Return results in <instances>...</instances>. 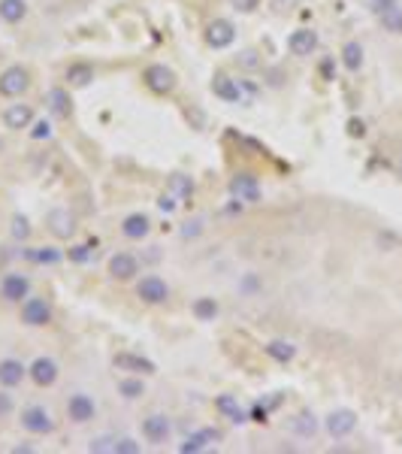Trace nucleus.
Returning <instances> with one entry per match:
<instances>
[{"mask_svg": "<svg viewBox=\"0 0 402 454\" xmlns=\"http://www.w3.org/2000/svg\"><path fill=\"white\" fill-rule=\"evenodd\" d=\"M118 394L127 397V400H136V397L145 394V385L140 379H124V381H118Z\"/></svg>", "mask_w": 402, "mask_h": 454, "instance_id": "32", "label": "nucleus"}, {"mask_svg": "<svg viewBox=\"0 0 402 454\" xmlns=\"http://www.w3.org/2000/svg\"><path fill=\"white\" fill-rule=\"evenodd\" d=\"M381 24H385V31H390V34H402V6H394L390 13L381 15Z\"/></svg>", "mask_w": 402, "mask_h": 454, "instance_id": "33", "label": "nucleus"}, {"mask_svg": "<svg viewBox=\"0 0 402 454\" xmlns=\"http://www.w3.org/2000/svg\"><path fill=\"white\" fill-rule=\"evenodd\" d=\"M149 230H151V221L142 212L127 215L124 224H121V233L127 236V240H142V236H149Z\"/></svg>", "mask_w": 402, "mask_h": 454, "instance_id": "21", "label": "nucleus"}, {"mask_svg": "<svg viewBox=\"0 0 402 454\" xmlns=\"http://www.w3.org/2000/svg\"><path fill=\"white\" fill-rule=\"evenodd\" d=\"M158 206H161V212H172V209H176V194H163L161 200H158Z\"/></svg>", "mask_w": 402, "mask_h": 454, "instance_id": "45", "label": "nucleus"}, {"mask_svg": "<svg viewBox=\"0 0 402 454\" xmlns=\"http://www.w3.org/2000/svg\"><path fill=\"white\" fill-rule=\"evenodd\" d=\"M45 224H49V230L58 236V240H70V236L76 233V218H73L70 209H52Z\"/></svg>", "mask_w": 402, "mask_h": 454, "instance_id": "13", "label": "nucleus"}, {"mask_svg": "<svg viewBox=\"0 0 402 454\" xmlns=\"http://www.w3.org/2000/svg\"><path fill=\"white\" fill-rule=\"evenodd\" d=\"M233 40H236V27L227 22V18H215V22L209 24L206 43L212 45V49H227V45H233Z\"/></svg>", "mask_w": 402, "mask_h": 454, "instance_id": "12", "label": "nucleus"}, {"mask_svg": "<svg viewBox=\"0 0 402 454\" xmlns=\"http://www.w3.org/2000/svg\"><path fill=\"white\" fill-rule=\"evenodd\" d=\"M212 91H215V97L224 100V103H242V88L236 85L230 76H224V73H215Z\"/></svg>", "mask_w": 402, "mask_h": 454, "instance_id": "18", "label": "nucleus"}, {"mask_svg": "<svg viewBox=\"0 0 402 454\" xmlns=\"http://www.w3.org/2000/svg\"><path fill=\"white\" fill-rule=\"evenodd\" d=\"M136 294H140L142 303L161 306V303H167V300H170V285L161 276H145L140 285H136Z\"/></svg>", "mask_w": 402, "mask_h": 454, "instance_id": "6", "label": "nucleus"}, {"mask_svg": "<svg viewBox=\"0 0 402 454\" xmlns=\"http://www.w3.org/2000/svg\"><path fill=\"white\" fill-rule=\"evenodd\" d=\"M170 433H172V424H170V418L161 415V412H154V415H149L142 421V436L151 445H163L170 439Z\"/></svg>", "mask_w": 402, "mask_h": 454, "instance_id": "10", "label": "nucleus"}, {"mask_svg": "<svg viewBox=\"0 0 402 454\" xmlns=\"http://www.w3.org/2000/svg\"><path fill=\"white\" fill-rule=\"evenodd\" d=\"M27 85H31V76H27V70L18 67V64L0 73V94L3 97H22Z\"/></svg>", "mask_w": 402, "mask_h": 454, "instance_id": "5", "label": "nucleus"}, {"mask_svg": "<svg viewBox=\"0 0 402 454\" xmlns=\"http://www.w3.org/2000/svg\"><path fill=\"white\" fill-rule=\"evenodd\" d=\"M191 312H194L197 321H215V318H218V303H215V297H197L194 306H191Z\"/></svg>", "mask_w": 402, "mask_h": 454, "instance_id": "27", "label": "nucleus"}, {"mask_svg": "<svg viewBox=\"0 0 402 454\" xmlns=\"http://www.w3.org/2000/svg\"><path fill=\"white\" fill-rule=\"evenodd\" d=\"M399 176H402V158H399Z\"/></svg>", "mask_w": 402, "mask_h": 454, "instance_id": "47", "label": "nucleus"}, {"mask_svg": "<svg viewBox=\"0 0 402 454\" xmlns=\"http://www.w3.org/2000/svg\"><path fill=\"white\" fill-rule=\"evenodd\" d=\"M27 15V3L24 0H0V18L6 24H18Z\"/></svg>", "mask_w": 402, "mask_h": 454, "instance_id": "24", "label": "nucleus"}, {"mask_svg": "<svg viewBox=\"0 0 402 454\" xmlns=\"http://www.w3.org/2000/svg\"><path fill=\"white\" fill-rule=\"evenodd\" d=\"M3 124L9 127V131H24V127L34 124V109L31 103H13L3 112Z\"/></svg>", "mask_w": 402, "mask_h": 454, "instance_id": "17", "label": "nucleus"}, {"mask_svg": "<svg viewBox=\"0 0 402 454\" xmlns=\"http://www.w3.org/2000/svg\"><path fill=\"white\" fill-rule=\"evenodd\" d=\"M24 372H27V367H24L22 360H13V358L0 360V385H3V388H15V385H22Z\"/></svg>", "mask_w": 402, "mask_h": 454, "instance_id": "20", "label": "nucleus"}, {"mask_svg": "<svg viewBox=\"0 0 402 454\" xmlns=\"http://www.w3.org/2000/svg\"><path fill=\"white\" fill-rule=\"evenodd\" d=\"M115 454H140V445L131 436H121V439H115Z\"/></svg>", "mask_w": 402, "mask_h": 454, "instance_id": "37", "label": "nucleus"}, {"mask_svg": "<svg viewBox=\"0 0 402 454\" xmlns=\"http://www.w3.org/2000/svg\"><path fill=\"white\" fill-rule=\"evenodd\" d=\"M230 197L236 203H258L260 200V182L258 176H251V173H236L230 179Z\"/></svg>", "mask_w": 402, "mask_h": 454, "instance_id": "2", "label": "nucleus"}, {"mask_svg": "<svg viewBox=\"0 0 402 454\" xmlns=\"http://www.w3.org/2000/svg\"><path fill=\"white\" fill-rule=\"evenodd\" d=\"M170 194H176V200H191L194 197V182L185 173H172L170 176Z\"/></svg>", "mask_w": 402, "mask_h": 454, "instance_id": "26", "label": "nucleus"}, {"mask_svg": "<svg viewBox=\"0 0 402 454\" xmlns=\"http://www.w3.org/2000/svg\"><path fill=\"white\" fill-rule=\"evenodd\" d=\"M324 427L333 439H345V436H351L357 430V412H351V409H336V412L327 415Z\"/></svg>", "mask_w": 402, "mask_h": 454, "instance_id": "4", "label": "nucleus"}, {"mask_svg": "<svg viewBox=\"0 0 402 454\" xmlns=\"http://www.w3.org/2000/svg\"><path fill=\"white\" fill-rule=\"evenodd\" d=\"M248 421H258V424H267L269 421V409L263 406V403H258L251 409V415H248Z\"/></svg>", "mask_w": 402, "mask_h": 454, "instance_id": "40", "label": "nucleus"}, {"mask_svg": "<svg viewBox=\"0 0 402 454\" xmlns=\"http://www.w3.org/2000/svg\"><path fill=\"white\" fill-rule=\"evenodd\" d=\"M290 430L297 436H303V439H312L318 433V418L312 412H299V415H294V421H290Z\"/></svg>", "mask_w": 402, "mask_h": 454, "instance_id": "25", "label": "nucleus"}, {"mask_svg": "<svg viewBox=\"0 0 402 454\" xmlns=\"http://www.w3.org/2000/svg\"><path fill=\"white\" fill-rule=\"evenodd\" d=\"M236 61H239L242 67H258V64H260V58H258V52H254V49L239 52V58H236Z\"/></svg>", "mask_w": 402, "mask_h": 454, "instance_id": "41", "label": "nucleus"}, {"mask_svg": "<svg viewBox=\"0 0 402 454\" xmlns=\"http://www.w3.org/2000/svg\"><path fill=\"white\" fill-rule=\"evenodd\" d=\"M13 409H15L13 397H9L6 390H0V418H9V415H13Z\"/></svg>", "mask_w": 402, "mask_h": 454, "instance_id": "42", "label": "nucleus"}, {"mask_svg": "<svg viewBox=\"0 0 402 454\" xmlns=\"http://www.w3.org/2000/svg\"><path fill=\"white\" fill-rule=\"evenodd\" d=\"M94 249H97V240H91V242H85V245H73V249H70V261H73V263H85Z\"/></svg>", "mask_w": 402, "mask_h": 454, "instance_id": "34", "label": "nucleus"}, {"mask_svg": "<svg viewBox=\"0 0 402 454\" xmlns=\"http://www.w3.org/2000/svg\"><path fill=\"white\" fill-rule=\"evenodd\" d=\"M67 415H70V421L85 424V421H91V418L97 415V403L88 394H73L67 400Z\"/></svg>", "mask_w": 402, "mask_h": 454, "instance_id": "14", "label": "nucleus"}, {"mask_svg": "<svg viewBox=\"0 0 402 454\" xmlns=\"http://www.w3.org/2000/svg\"><path fill=\"white\" fill-rule=\"evenodd\" d=\"M394 6H399L396 0H369V9H372V13H375L378 18L385 15V13H390V9H394Z\"/></svg>", "mask_w": 402, "mask_h": 454, "instance_id": "39", "label": "nucleus"}, {"mask_svg": "<svg viewBox=\"0 0 402 454\" xmlns=\"http://www.w3.org/2000/svg\"><path fill=\"white\" fill-rule=\"evenodd\" d=\"M288 49H290V54H297V58H308V54L318 49V34L312 27H297V31L288 36Z\"/></svg>", "mask_w": 402, "mask_h": 454, "instance_id": "11", "label": "nucleus"}, {"mask_svg": "<svg viewBox=\"0 0 402 454\" xmlns=\"http://www.w3.org/2000/svg\"><path fill=\"white\" fill-rule=\"evenodd\" d=\"M22 321L31 327H43L52 321V306L43 297H27L22 303Z\"/></svg>", "mask_w": 402, "mask_h": 454, "instance_id": "8", "label": "nucleus"}, {"mask_svg": "<svg viewBox=\"0 0 402 454\" xmlns=\"http://www.w3.org/2000/svg\"><path fill=\"white\" fill-rule=\"evenodd\" d=\"M145 85H149L154 94H170L176 88V73H172L167 64H151L145 70Z\"/></svg>", "mask_w": 402, "mask_h": 454, "instance_id": "7", "label": "nucleus"}, {"mask_svg": "<svg viewBox=\"0 0 402 454\" xmlns=\"http://www.w3.org/2000/svg\"><path fill=\"white\" fill-rule=\"evenodd\" d=\"M67 79L73 82V85H88V82L91 79H94V70H91L88 67V64H70V67H67Z\"/></svg>", "mask_w": 402, "mask_h": 454, "instance_id": "30", "label": "nucleus"}, {"mask_svg": "<svg viewBox=\"0 0 402 454\" xmlns=\"http://www.w3.org/2000/svg\"><path fill=\"white\" fill-rule=\"evenodd\" d=\"M27 294H31V279L24 272H6L0 279V297L6 303H22V300H27Z\"/></svg>", "mask_w": 402, "mask_h": 454, "instance_id": "3", "label": "nucleus"}, {"mask_svg": "<svg viewBox=\"0 0 402 454\" xmlns=\"http://www.w3.org/2000/svg\"><path fill=\"white\" fill-rule=\"evenodd\" d=\"M348 133L351 136H366V124H363L360 118H351V122H348Z\"/></svg>", "mask_w": 402, "mask_h": 454, "instance_id": "46", "label": "nucleus"}, {"mask_svg": "<svg viewBox=\"0 0 402 454\" xmlns=\"http://www.w3.org/2000/svg\"><path fill=\"white\" fill-rule=\"evenodd\" d=\"M200 230H203V221H200V218H194V221H188L185 227H181V236H185V240H191V236H200Z\"/></svg>", "mask_w": 402, "mask_h": 454, "instance_id": "44", "label": "nucleus"}, {"mask_svg": "<svg viewBox=\"0 0 402 454\" xmlns=\"http://www.w3.org/2000/svg\"><path fill=\"white\" fill-rule=\"evenodd\" d=\"M342 64L348 73H357L363 67V45L357 40H348L342 45Z\"/></svg>", "mask_w": 402, "mask_h": 454, "instance_id": "22", "label": "nucleus"}, {"mask_svg": "<svg viewBox=\"0 0 402 454\" xmlns=\"http://www.w3.org/2000/svg\"><path fill=\"white\" fill-rule=\"evenodd\" d=\"M45 103L58 118H70V94L64 88H52L49 94H45Z\"/></svg>", "mask_w": 402, "mask_h": 454, "instance_id": "23", "label": "nucleus"}, {"mask_svg": "<svg viewBox=\"0 0 402 454\" xmlns=\"http://www.w3.org/2000/svg\"><path fill=\"white\" fill-rule=\"evenodd\" d=\"M267 354H269L272 360H278V363H290V360L297 358V345H290L285 339H272L267 345Z\"/></svg>", "mask_w": 402, "mask_h": 454, "instance_id": "28", "label": "nucleus"}, {"mask_svg": "<svg viewBox=\"0 0 402 454\" xmlns=\"http://www.w3.org/2000/svg\"><path fill=\"white\" fill-rule=\"evenodd\" d=\"M109 272H112V279L127 281V279H133L136 272H140V261H136L133 254H127V251H118V254L109 258Z\"/></svg>", "mask_w": 402, "mask_h": 454, "instance_id": "15", "label": "nucleus"}, {"mask_svg": "<svg viewBox=\"0 0 402 454\" xmlns=\"http://www.w3.org/2000/svg\"><path fill=\"white\" fill-rule=\"evenodd\" d=\"M112 363L118 369H124V372H133V376H151V372H158V367H154V360L149 358H142V354H133V351H118Z\"/></svg>", "mask_w": 402, "mask_h": 454, "instance_id": "9", "label": "nucleus"}, {"mask_svg": "<svg viewBox=\"0 0 402 454\" xmlns=\"http://www.w3.org/2000/svg\"><path fill=\"white\" fill-rule=\"evenodd\" d=\"M24 258L34 263H58L61 251L58 249H31V251H24Z\"/></svg>", "mask_w": 402, "mask_h": 454, "instance_id": "31", "label": "nucleus"}, {"mask_svg": "<svg viewBox=\"0 0 402 454\" xmlns=\"http://www.w3.org/2000/svg\"><path fill=\"white\" fill-rule=\"evenodd\" d=\"M31 136H34V140H49V136H52V122H45V118H40V122H34Z\"/></svg>", "mask_w": 402, "mask_h": 454, "instance_id": "38", "label": "nucleus"}, {"mask_svg": "<svg viewBox=\"0 0 402 454\" xmlns=\"http://www.w3.org/2000/svg\"><path fill=\"white\" fill-rule=\"evenodd\" d=\"M215 409L227 418V421H233V424H245V421H248V412H245V409L236 403V397H230V394H221V397H218V400H215Z\"/></svg>", "mask_w": 402, "mask_h": 454, "instance_id": "19", "label": "nucleus"}, {"mask_svg": "<svg viewBox=\"0 0 402 454\" xmlns=\"http://www.w3.org/2000/svg\"><path fill=\"white\" fill-rule=\"evenodd\" d=\"M27 372H31V379L40 388H49V385L58 381V363H54L52 358H36L31 367H27Z\"/></svg>", "mask_w": 402, "mask_h": 454, "instance_id": "16", "label": "nucleus"}, {"mask_svg": "<svg viewBox=\"0 0 402 454\" xmlns=\"http://www.w3.org/2000/svg\"><path fill=\"white\" fill-rule=\"evenodd\" d=\"M91 454H115V439L112 436H97L94 442L88 445Z\"/></svg>", "mask_w": 402, "mask_h": 454, "instance_id": "35", "label": "nucleus"}, {"mask_svg": "<svg viewBox=\"0 0 402 454\" xmlns=\"http://www.w3.org/2000/svg\"><path fill=\"white\" fill-rule=\"evenodd\" d=\"M206 448H209V436H206V430L191 433L188 439L179 445V451H181V454H200V451H206Z\"/></svg>", "mask_w": 402, "mask_h": 454, "instance_id": "29", "label": "nucleus"}, {"mask_svg": "<svg viewBox=\"0 0 402 454\" xmlns=\"http://www.w3.org/2000/svg\"><path fill=\"white\" fill-rule=\"evenodd\" d=\"M22 427L34 436H49L54 430V418L49 409H43V406H27L22 412Z\"/></svg>", "mask_w": 402, "mask_h": 454, "instance_id": "1", "label": "nucleus"}, {"mask_svg": "<svg viewBox=\"0 0 402 454\" xmlns=\"http://www.w3.org/2000/svg\"><path fill=\"white\" fill-rule=\"evenodd\" d=\"M9 230H13V236H15V240H27V236H31V224H27V218L24 215H15L13 218V227H9Z\"/></svg>", "mask_w": 402, "mask_h": 454, "instance_id": "36", "label": "nucleus"}, {"mask_svg": "<svg viewBox=\"0 0 402 454\" xmlns=\"http://www.w3.org/2000/svg\"><path fill=\"white\" fill-rule=\"evenodd\" d=\"M236 13H254V9L260 6V0H230Z\"/></svg>", "mask_w": 402, "mask_h": 454, "instance_id": "43", "label": "nucleus"}]
</instances>
